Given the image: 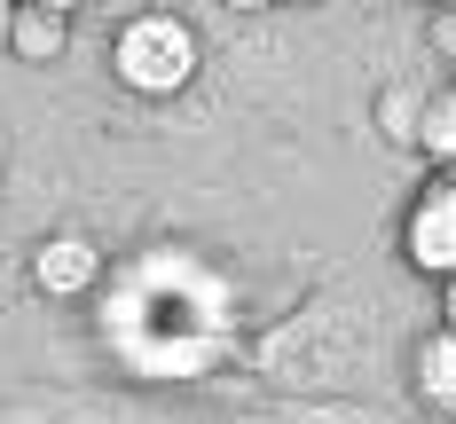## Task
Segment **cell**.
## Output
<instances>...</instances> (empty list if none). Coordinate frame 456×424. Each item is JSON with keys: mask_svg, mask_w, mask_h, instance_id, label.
I'll return each mask as SVG.
<instances>
[{"mask_svg": "<svg viewBox=\"0 0 456 424\" xmlns=\"http://www.w3.org/2000/svg\"><path fill=\"white\" fill-rule=\"evenodd\" d=\"M197 63L205 40L182 8H134L118 32H110V79L134 94V102H174L197 87Z\"/></svg>", "mask_w": 456, "mask_h": 424, "instance_id": "6da1fadb", "label": "cell"}, {"mask_svg": "<svg viewBox=\"0 0 456 424\" xmlns=\"http://www.w3.org/2000/svg\"><path fill=\"white\" fill-rule=\"evenodd\" d=\"M402 260L433 283L456 276V173H433L410 196V212H402Z\"/></svg>", "mask_w": 456, "mask_h": 424, "instance_id": "7a4b0ae2", "label": "cell"}, {"mask_svg": "<svg viewBox=\"0 0 456 424\" xmlns=\"http://www.w3.org/2000/svg\"><path fill=\"white\" fill-rule=\"evenodd\" d=\"M8 55L32 63V71L63 63V55H71V16H63V8H32V0H16V16H8Z\"/></svg>", "mask_w": 456, "mask_h": 424, "instance_id": "277c9868", "label": "cell"}, {"mask_svg": "<svg viewBox=\"0 0 456 424\" xmlns=\"http://www.w3.org/2000/svg\"><path fill=\"white\" fill-rule=\"evenodd\" d=\"M441 8H456V0H441Z\"/></svg>", "mask_w": 456, "mask_h": 424, "instance_id": "5bb4252c", "label": "cell"}, {"mask_svg": "<svg viewBox=\"0 0 456 424\" xmlns=\"http://www.w3.org/2000/svg\"><path fill=\"white\" fill-rule=\"evenodd\" d=\"M433 55L456 71V8H433Z\"/></svg>", "mask_w": 456, "mask_h": 424, "instance_id": "ba28073f", "label": "cell"}, {"mask_svg": "<svg viewBox=\"0 0 456 424\" xmlns=\"http://www.w3.org/2000/svg\"><path fill=\"white\" fill-rule=\"evenodd\" d=\"M110 276V260H102V244L79 228H47L32 244V291L40 299H87L94 283Z\"/></svg>", "mask_w": 456, "mask_h": 424, "instance_id": "3957f363", "label": "cell"}, {"mask_svg": "<svg viewBox=\"0 0 456 424\" xmlns=\"http://www.w3.org/2000/svg\"><path fill=\"white\" fill-rule=\"evenodd\" d=\"M32 8H63V16H79V8H87V0H32Z\"/></svg>", "mask_w": 456, "mask_h": 424, "instance_id": "8fae6325", "label": "cell"}, {"mask_svg": "<svg viewBox=\"0 0 456 424\" xmlns=\"http://www.w3.org/2000/svg\"><path fill=\"white\" fill-rule=\"evenodd\" d=\"M8 16H16V0H0V55H8Z\"/></svg>", "mask_w": 456, "mask_h": 424, "instance_id": "30bf717a", "label": "cell"}, {"mask_svg": "<svg viewBox=\"0 0 456 424\" xmlns=\"http://www.w3.org/2000/svg\"><path fill=\"white\" fill-rule=\"evenodd\" d=\"M410 370H417V393L433 401V417H456V330H433V338H417Z\"/></svg>", "mask_w": 456, "mask_h": 424, "instance_id": "5b68a950", "label": "cell"}, {"mask_svg": "<svg viewBox=\"0 0 456 424\" xmlns=\"http://www.w3.org/2000/svg\"><path fill=\"white\" fill-rule=\"evenodd\" d=\"M221 8H236V16H252V8H275V0H221Z\"/></svg>", "mask_w": 456, "mask_h": 424, "instance_id": "7c38bea8", "label": "cell"}, {"mask_svg": "<svg viewBox=\"0 0 456 424\" xmlns=\"http://www.w3.org/2000/svg\"><path fill=\"white\" fill-rule=\"evenodd\" d=\"M275 8H315V0H275Z\"/></svg>", "mask_w": 456, "mask_h": 424, "instance_id": "4fadbf2b", "label": "cell"}, {"mask_svg": "<svg viewBox=\"0 0 456 424\" xmlns=\"http://www.w3.org/2000/svg\"><path fill=\"white\" fill-rule=\"evenodd\" d=\"M417 110H425L417 87H386L378 94V118H386V141H394V149H417Z\"/></svg>", "mask_w": 456, "mask_h": 424, "instance_id": "52a82bcc", "label": "cell"}, {"mask_svg": "<svg viewBox=\"0 0 456 424\" xmlns=\"http://www.w3.org/2000/svg\"><path fill=\"white\" fill-rule=\"evenodd\" d=\"M441 330H456V276L441 283Z\"/></svg>", "mask_w": 456, "mask_h": 424, "instance_id": "9c48e42d", "label": "cell"}, {"mask_svg": "<svg viewBox=\"0 0 456 424\" xmlns=\"http://www.w3.org/2000/svg\"><path fill=\"white\" fill-rule=\"evenodd\" d=\"M417 149H425V165H433V173H456V79H449V87H425Z\"/></svg>", "mask_w": 456, "mask_h": 424, "instance_id": "8992f818", "label": "cell"}]
</instances>
